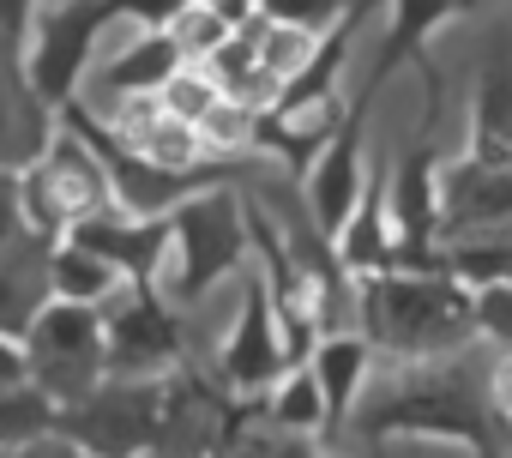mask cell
Returning a JSON list of instances; mask_svg holds the SVG:
<instances>
[{
	"label": "cell",
	"instance_id": "1",
	"mask_svg": "<svg viewBox=\"0 0 512 458\" xmlns=\"http://www.w3.org/2000/svg\"><path fill=\"white\" fill-rule=\"evenodd\" d=\"M350 416L374 446H404L410 458H500L488 386H476L458 356L386 362V374H368Z\"/></svg>",
	"mask_w": 512,
	"mask_h": 458
},
{
	"label": "cell",
	"instance_id": "2",
	"mask_svg": "<svg viewBox=\"0 0 512 458\" xmlns=\"http://www.w3.org/2000/svg\"><path fill=\"white\" fill-rule=\"evenodd\" d=\"M356 326L386 362H434L458 356L476 338V290L446 272H362L350 278Z\"/></svg>",
	"mask_w": 512,
	"mask_h": 458
},
{
	"label": "cell",
	"instance_id": "3",
	"mask_svg": "<svg viewBox=\"0 0 512 458\" xmlns=\"http://www.w3.org/2000/svg\"><path fill=\"white\" fill-rule=\"evenodd\" d=\"M253 260L247 242V199L223 181L187 193L169 211V242H163V266H157V296L175 308L205 302L211 290H223L229 278H241Z\"/></svg>",
	"mask_w": 512,
	"mask_h": 458
},
{
	"label": "cell",
	"instance_id": "4",
	"mask_svg": "<svg viewBox=\"0 0 512 458\" xmlns=\"http://www.w3.org/2000/svg\"><path fill=\"white\" fill-rule=\"evenodd\" d=\"M19 211H25V229H37V236H49V242H61L73 223L109 211L103 163L73 127L55 121L49 145L19 169Z\"/></svg>",
	"mask_w": 512,
	"mask_h": 458
},
{
	"label": "cell",
	"instance_id": "5",
	"mask_svg": "<svg viewBox=\"0 0 512 458\" xmlns=\"http://www.w3.org/2000/svg\"><path fill=\"white\" fill-rule=\"evenodd\" d=\"M19 356H25V386L61 410L103 380V314L85 302H49L19 338Z\"/></svg>",
	"mask_w": 512,
	"mask_h": 458
},
{
	"label": "cell",
	"instance_id": "6",
	"mask_svg": "<svg viewBox=\"0 0 512 458\" xmlns=\"http://www.w3.org/2000/svg\"><path fill=\"white\" fill-rule=\"evenodd\" d=\"M103 374L121 380H163L187 362L181 308L163 302L151 284H121L103 308Z\"/></svg>",
	"mask_w": 512,
	"mask_h": 458
},
{
	"label": "cell",
	"instance_id": "7",
	"mask_svg": "<svg viewBox=\"0 0 512 458\" xmlns=\"http://www.w3.org/2000/svg\"><path fill=\"white\" fill-rule=\"evenodd\" d=\"M284 344H278V314H272V290L260 272H241L235 278V308L217 332V344L205 350V374L229 392V398H266V386L284 374Z\"/></svg>",
	"mask_w": 512,
	"mask_h": 458
},
{
	"label": "cell",
	"instance_id": "8",
	"mask_svg": "<svg viewBox=\"0 0 512 458\" xmlns=\"http://www.w3.org/2000/svg\"><path fill=\"white\" fill-rule=\"evenodd\" d=\"M49 428L67 434L73 446H85L91 458H145L151 434H157V380L103 374L91 392L61 404Z\"/></svg>",
	"mask_w": 512,
	"mask_h": 458
},
{
	"label": "cell",
	"instance_id": "9",
	"mask_svg": "<svg viewBox=\"0 0 512 458\" xmlns=\"http://www.w3.org/2000/svg\"><path fill=\"white\" fill-rule=\"evenodd\" d=\"M235 404L199 362H181L175 374L157 380V434H151V458H217Z\"/></svg>",
	"mask_w": 512,
	"mask_h": 458
},
{
	"label": "cell",
	"instance_id": "10",
	"mask_svg": "<svg viewBox=\"0 0 512 458\" xmlns=\"http://www.w3.org/2000/svg\"><path fill=\"white\" fill-rule=\"evenodd\" d=\"M368 103H374V91L362 85L356 109H344L338 133H332V139L308 157V169H302V205H308V223L320 229L326 242L344 229V217L356 211V199H362V187H368V139H362Z\"/></svg>",
	"mask_w": 512,
	"mask_h": 458
},
{
	"label": "cell",
	"instance_id": "11",
	"mask_svg": "<svg viewBox=\"0 0 512 458\" xmlns=\"http://www.w3.org/2000/svg\"><path fill=\"white\" fill-rule=\"evenodd\" d=\"M434 205H440V242L494 236V229L512 223V163H488L476 151L440 163Z\"/></svg>",
	"mask_w": 512,
	"mask_h": 458
},
{
	"label": "cell",
	"instance_id": "12",
	"mask_svg": "<svg viewBox=\"0 0 512 458\" xmlns=\"http://www.w3.org/2000/svg\"><path fill=\"white\" fill-rule=\"evenodd\" d=\"M61 242H79L91 248L97 260H109L127 284H157V266H163V242H169V217H127V211H97L85 223H73Z\"/></svg>",
	"mask_w": 512,
	"mask_h": 458
},
{
	"label": "cell",
	"instance_id": "13",
	"mask_svg": "<svg viewBox=\"0 0 512 458\" xmlns=\"http://www.w3.org/2000/svg\"><path fill=\"white\" fill-rule=\"evenodd\" d=\"M49 254H55V242L37 236V229H19V236L0 248V338L19 344L31 332V320L55 302V290H49Z\"/></svg>",
	"mask_w": 512,
	"mask_h": 458
},
{
	"label": "cell",
	"instance_id": "14",
	"mask_svg": "<svg viewBox=\"0 0 512 458\" xmlns=\"http://www.w3.org/2000/svg\"><path fill=\"white\" fill-rule=\"evenodd\" d=\"M55 133V109L31 91L25 61L13 43H0V169H25Z\"/></svg>",
	"mask_w": 512,
	"mask_h": 458
},
{
	"label": "cell",
	"instance_id": "15",
	"mask_svg": "<svg viewBox=\"0 0 512 458\" xmlns=\"http://www.w3.org/2000/svg\"><path fill=\"white\" fill-rule=\"evenodd\" d=\"M470 151L488 163H512V43L494 37L482 67H476V97H470Z\"/></svg>",
	"mask_w": 512,
	"mask_h": 458
},
{
	"label": "cell",
	"instance_id": "16",
	"mask_svg": "<svg viewBox=\"0 0 512 458\" xmlns=\"http://www.w3.org/2000/svg\"><path fill=\"white\" fill-rule=\"evenodd\" d=\"M302 368L314 374V386H320V398H326V422H344V416L356 410L368 374H374V350H368L362 332L344 326V332H320V344L308 350Z\"/></svg>",
	"mask_w": 512,
	"mask_h": 458
},
{
	"label": "cell",
	"instance_id": "17",
	"mask_svg": "<svg viewBox=\"0 0 512 458\" xmlns=\"http://www.w3.org/2000/svg\"><path fill=\"white\" fill-rule=\"evenodd\" d=\"M398 7V19H392V31H386V49H380V61H374V73H368V91H380L404 61H416L422 55V43L446 25V19H458L470 0H392Z\"/></svg>",
	"mask_w": 512,
	"mask_h": 458
},
{
	"label": "cell",
	"instance_id": "18",
	"mask_svg": "<svg viewBox=\"0 0 512 458\" xmlns=\"http://www.w3.org/2000/svg\"><path fill=\"white\" fill-rule=\"evenodd\" d=\"M121 284H127V278H121L109 260H97L91 248H79V242H55V254H49V290H55V302L103 308Z\"/></svg>",
	"mask_w": 512,
	"mask_h": 458
},
{
	"label": "cell",
	"instance_id": "19",
	"mask_svg": "<svg viewBox=\"0 0 512 458\" xmlns=\"http://www.w3.org/2000/svg\"><path fill=\"white\" fill-rule=\"evenodd\" d=\"M260 416H266L272 428H284V434H302V440H320V434L332 428V422H326V398H320V386H314L308 368H284V374L266 386Z\"/></svg>",
	"mask_w": 512,
	"mask_h": 458
},
{
	"label": "cell",
	"instance_id": "20",
	"mask_svg": "<svg viewBox=\"0 0 512 458\" xmlns=\"http://www.w3.org/2000/svg\"><path fill=\"white\" fill-rule=\"evenodd\" d=\"M253 410H260V398L235 404V422H229V434H223L217 458H320V452H314V440L284 434V428H272L266 416H253Z\"/></svg>",
	"mask_w": 512,
	"mask_h": 458
},
{
	"label": "cell",
	"instance_id": "21",
	"mask_svg": "<svg viewBox=\"0 0 512 458\" xmlns=\"http://www.w3.org/2000/svg\"><path fill=\"white\" fill-rule=\"evenodd\" d=\"M163 37H169V49L187 61V67H205L217 49H223V37L235 31L223 13H211V7H199V0H175V13L157 25Z\"/></svg>",
	"mask_w": 512,
	"mask_h": 458
},
{
	"label": "cell",
	"instance_id": "22",
	"mask_svg": "<svg viewBox=\"0 0 512 458\" xmlns=\"http://www.w3.org/2000/svg\"><path fill=\"white\" fill-rule=\"evenodd\" d=\"M193 133H199V145H205L211 163H229V157H247L253 145H260V115L241 109V103H229V97H217V103L199 115Z\"/></svg>",
	"mask_w": 512,
	"mask_h": 458
},
{
	"label": "cell",
	"instance_id": "23",
	"mask_svg": "<svg viewBox=\"0 0 512 458\" xmlns=\"http://www.w3.org/2000/svg\"><path fill=\"white\" fill-rule=\"evenodd\" d=\"M247 37H253V61H260L278 85H290L308 61H314V49H320V37H302V31H284V25H266L260 13L247 19Z\"/></svg>",
	"mask_w": 512,
	"mask_h": 458
},
{
	"label": "cell",
	"instance_id": "24",
	"mask_svg": "<svg viewBox=\"0 0 512 458\" xmlns=\"http://www.w3.org/2000/svg\"><path fill=\"white\" fill-rule=\"evenodd\" d=\"M49 422H55V404H49L43 392H31L25 380H19V386H0V452L37 440Z\"/></svg>",
	"mask_w": 512,
	"mask_h": 458
},
{
	"label": "cell",
	"instance_id": "25",
	"mask_svg": "<svg viewBox=\"0 0 512 458\" xmlns=\"http://www.w3.org/2000/svg\"><path fill=\"white\" fill-rule=\"evenodd\" d=\"M223 91H217V79L205 73V67H175L163 85H157V103H163V115H175V121H187V127H199V115L217 103Z\"/></svg>",
	"mask_w": 512,
	"mask_h": 458
},
{
	"label": "cell",
	"instance_id": "26",
	"mask_svg": "<svg viewBox=\"0 0 512 458\" xmlns=\"http://www.w3.org/2000/svg\"><path fill=\"white\" fill-rule=\"evenodd\" d=\"M356 7V0H260L266 25H284V31H302V37H326L332 25H344V13Z\"/></svg>",
	"mask_w": 512,
	"mask_h": 458
},
{
	"label": "cell",
	"instance_id": "27",
	"mask_svg": "<svg viewBox=\"0 0 512 458\" xmlns=\"http://www.w3.org/2000/svg\"><path fill=\"white\" fill-rule=\"evenodd\" d=\"M476 338H500V344H512V284H488V290H476Z\"/></svg>",
	"mask_w": 512,
	"mask_h": 458
},
{
	"label": "cell",
	"instance_id": "28",
	"mask_svg": "<svg viewBox=\"0 0 512 458\" xmlns=\"http://www.w3.org/2000/svg\"><path fill=\"white\" fill-rule=\"evenodd\" d=\"M43 7H49V0H0V43L25 49V37H31V25H37Z\"/></svg>",
	"mask_w": 512,
	"mask_h": 458
},
{
	"label": "cell",
	"instance_id": "29",
	"mask_svg": "<svg viewBox=\"0 0 512 458\" xmlns=\"http://www.w3.org/2000/svg\"><path fill=\"white\" fill-rule=\"evenodd\" d=\"M25 229V211H19V169H0V248Z\"/></svg>",
	"mask_w": 512,
	"mask_h": 458
},
{
	"label": "cell",
	"instance_id": "30",
	"mask_svg": "<svg viewBox=\"0 0 512 458\" xmlns=\"http://www.w3.org/2000/svg\"><path fill=\"white\" fill-rule=\"evenodd\" d=\"M13 458H91L85 446H73L67 434H55V428H43L37 440H25V446H13Z\"/></svg>",
	"mask_w": 512,
	"mask_h": 458
},
{
	"label": "cell",
	"instance_id": "31",
	"mask_svg": "<svg viewBox=\"0 0 512 458\" xmlns=\"http://www.w3.org/2000/svg\"><path fill=\"white\" fill-rule=\"evenodd\" d=\"M488 410H494V422H506L512 428V350L494 362V374H488Z\"/></svg>",
	"mask_w": 512,
	"mask_h": 458
},
{
	"label": "cell",
	"instance_id": "32",
	"mask_svg": "<svg viewBox=\"0 0 512 458\" xmlns=\"http://www.w3.org/2000/svg\"><path fill=\"white\" fill-rule=\"evenodd\" d=\"M199 7H211V13H223L229 25H247V19H253V7H260V0H199Z\"/></svg>",
	"mask_w": 512,
	"mask_h": 458
},
{
	"label": "cell",
	"instance_id": "33",
	"mask_svg": "<svg viewBox=\"0 0 512 458\" xmlns=\"http://www.w3.org/2000/svg\"><path fill=\"white\" fill-rule=\"evenodd\" d=\"M145 458H151V452H145Z\"/></svg>",
	"mask_w": 512,
	"mask_h": 458
}]
</instances>
